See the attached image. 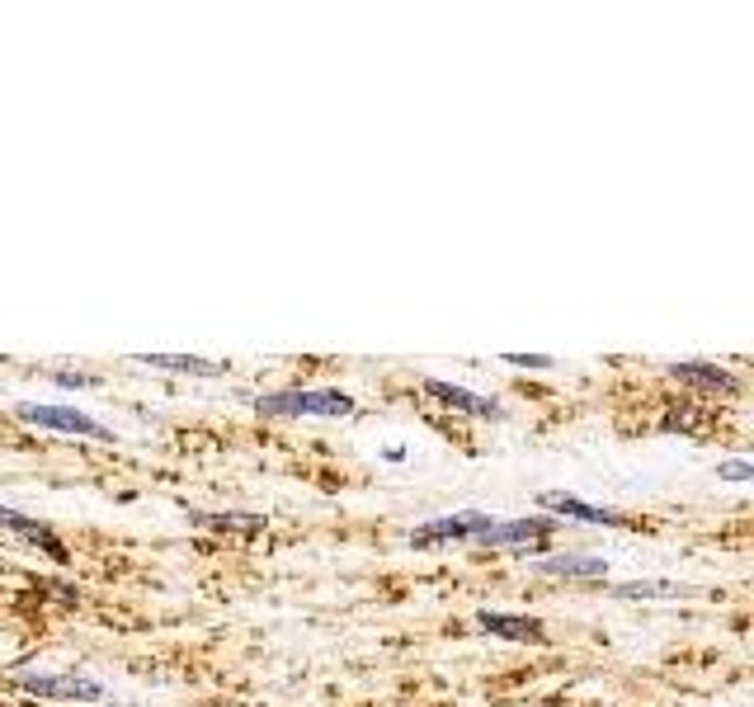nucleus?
Returning a JSON list of instances; mask_svg holds the SVG:
<instances>
[{"mask_svg":"<svg viewBox=\"0 0 754 707\" xmlns=\"http://www.w3.org/2000/svg\"><path fill=\"white\" fill-rule=\"evenodd\" d=\"M721 476H727V481H750L754 467L750 462H727V467H721Z\"/></svg>","mask_w":754,"mask_h":707,"instance_id":"2eb2a0df","label":"nucleus"},{"mask_svg":"<svg viewBox=\"0 0 754 707\" xmlns=\"http://www.w3.org/2000/svg\"><path fill=\"white\" fill-rule=\"evenodd\" d=\"M486 632H500V636H515V642H543V628H537L533 618H509V613H481L477 618Z\"/></svg>","mask_w":754,"mask_h":707,"instance_id":"9d476101","label":"nucleus"},{"mask_svg":"<svg viewBox=\"0 0 754 707\" xmlns=\"http://www.w3.org/2000/svg\"><path fill=\"white\" fill-rule=\"evenodd\" d=\"M486 529H491L486 514H448V519H434V523H424V529H416L410 533V543L430 547V543H438V537H481Z\"/></svg>","mask_w":754,"mask_h":707,"instance_id":"20e7f679","label":"nucleus"},{"mask_svg":"<svg viewBox=\"0 0 754 707\" xmlns=\"http://www.w3.org/2000/svg\"><path fill=\"white\" fill-rule=\"evenodd\" d=\"M20 684L38 698H99L95 679H81V674H20Z\"/></svg>","mask_w":754,"mask_h":707,"instance_id":"7ed1b4c3","label":"nucleus"},{"mask_svg":"<svg viewBox=\"0 0 754 707\" xmlns=\"http://www.w3.org/2000/svg\"><path fill=\"white\" fill-rule=\"evenodd\" d=\"M147 368H175V373H222V363H208V359H189V354H137Z\"/></svg>","mask_w":754,"mask_h":707,"instance_id":"9b49d317","label":"nucleus"},{"mask_svg":"<svg viewBox=\"0 0 754 707\" xmlns=\"http://www.w3.org/2000/svg\"><path fill=\"white\" fill-rule=\"evenodd\" d=\"M0 523H5V529H14V533H24V537H34V543H42V547H48L57 561L66 557V547L57 543V533L48 529V523H38V519H24V514H14L10 505H0Z\"/></svg>","mask_w":754,"mask_h":707,"instance_id":"1a4fd4ad","label":"nucleus"},{"mask_svg":"<svg viewBox=\"0 0 754 707\" xmlns=\"http://www.w3.org/2000/svg\"><path fill=\"white\" fill-rule=\"evenodd\" d=\"M57 382H62V387H85L81 373H57Z\"/></svg>","mask_w":754,"mask_h":707,"instance_id":"dca6fc26","label":"nucleus"},{"mask_svg":"<svg viewBox=\"0 0 754 707\" xmlns=\"http://www.w3.org/2000/svg\"><path fill=\"white\" fill-rule=\"evenodd\" d=\"M198 523H218V529H260V514H198Z\"/></svg>","mask_w":754,"mask_h":707,"instance_id":"ddd939ff","label":"nucleus"},{"mask_svg":"<svg viewBox=\"0 0 754 707\" xmlns=\"http://www.w3.org/2000/svg\"><path fill=\"white\" fill-rule=\"evenodd\" d=\"M424 392L438 396V401L453 406V410H467V415H500V401H491V396H472L467 387H453V382L430 377V382H424Z\"/></svg>","mask_w":754,"mask_h":707,"instance_id":"423d86ee","label":"nucleus"},{"mask_svg":"<svg viewBox=\"0 0 754 707\" xmlns=\"http://www.w3.org/2000/svg\"><path fill=\"white\" fill-rule=\"evenodd\" d=\"M543 571L547 575H604L608 566L600 557H547Z\"/></svg>","mask_w":754,"mask_h":707,"instance_id":"f8f14e48","label":"nucleus"},{"mask_svg":"<svg viewBox=\"0 0 754 707\" xmlns=\"http://www.w3.org/2000/svg\"><path fill=\"white\" fill-rule=\"evenodd\" d=\"M505 363H519V368H547L552 359H547V354H505Z\"/></svg>","mask_w":754,"mask_h":707,"instance_id":"4468645a","label":"nucleus"},{"mask_svg":"<svg viewBox=\"0 0 754 707\" xmlns=\"http://www.w3.org/2000/svg\"><path fill=\"white\" fill-rule=\"evenodd\" d=\"M675 377L679 382H693V387H707V392L736 396V377L727 373V368H717V363H675Z\"/></svg>","mask_w":754,"mask_h":707,"instance_id":"6e6552de","label":"nucleus"},{"mask_svg":"<svg viewBox=\"0 0 754 707\" xmlns=\"http://www.w3.org/2000/svg\"><path fill=\"white\" fill-rule=\"evenodd\" d=\"M552 533V519H515V523H491L481 533L486 547H505V543H533V537H547Z\"/></svg>","mask_w":754,"mask_h":707,"instance_id":"0eeeda50","label":"nucleus"},{"mask_svg":"<svg viewBox=\"0 0 754 707\" xmlns=\"http://www.w3.org/2000/svg\"><path fill=\"white\" fill-rule=\"evenodd\" d=\"M264 415H349L354 401L345 392H274L260 396Z\"/></svg>","mask_w":754,"mask_h":707,"instance_id":"f257e3e1","label":"nucleus"},{"mask_svg":"<svg viewBox=\"0 0 754 707\" xmlns=\"http://www.w3.org/2000/svg\"><path fill=\"white\" fill-rule=\"evenodd\" d=\"M537 505H543V509H557L561 519H580V523H622L614 509L585 505V500H576V495H566V491H543V495H537Z\"/></svg>","mask_w":754,"mask_h":707,"instance_id":"39448f33","label":"nucleus"},{"mask_svg":"<svg viewBox=\"0 0 754 707\" xmlns=\"http://www.w3.org/2000/svg\"><path fill=\"white\" fill-rule=\"evenodd\" d=\"M14 415L28 420V424H42V430H66V434L99 438V444H109V438H113L95 415H85V410H76V406H34V401H24Z\"/></svg>","mask_w":754,"mask_h":707,"instance_id":"f03ea898","label":"nucleus"}]
</instances>
